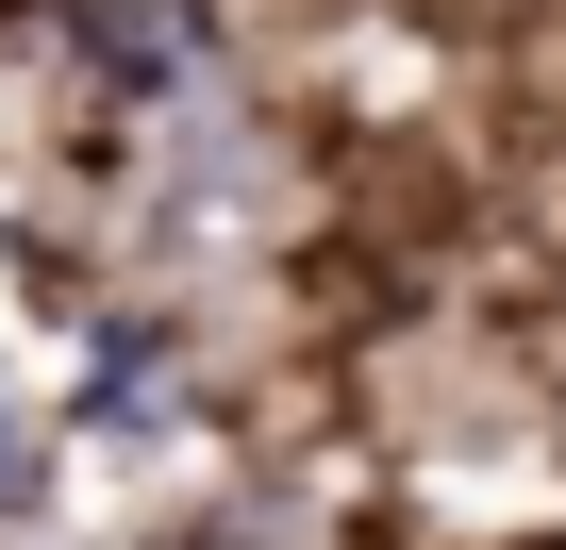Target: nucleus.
<instances>
[{
  "label": "nucleus",
  "mask_w": 566,
  "mask_h": 550,
  "mask_svg": "<svg viewBox=\"0 0 566 550\" xmlns=\"http://www.w3.org/2000/svg\"><path fill=\"white\" fill-rule=\"evenodd\" d=\"M34 484H51V450H34V417H18V384H0V517H34Z\"/></svg>",
  "instance_id": "f257e3e1"
}]
</instances>
